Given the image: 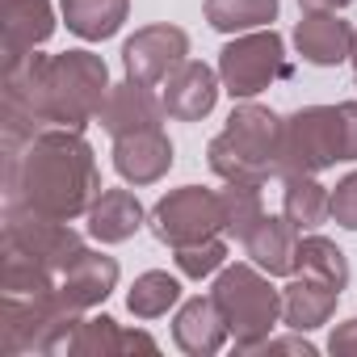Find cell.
I'll list each match as a JSON object with an SVG mask.
<instances>
[{"mask_svg": "<svg viewBox=\"0 0 357 357\" xmlns=\"http://www.w3.org/2000/svg\"><path fill=\"white\" fill-rule=\"evenodd\" d=\"M109 68L93 51H63V55H22L5 63L0 80V135L5 151L22 147L47 126L84 130L97 122L109 97Z\"/></svg>", "mask_w": 357, "mask_h": 357, "instance_id": "1", "label": "cell"}, {"mask_svg": "<svg viewBox=\"0 0 357 357\" xmlns=\"http://www.w3.org/2000/svg\"><path fill=\"white\" fill-rule=\"evenodd\" d=\"M5 206H30L51 219H80L101 198V168L84 130L47 126L5 151Z\"/></svg>", "mask_w": 357, "mask_h": 357, "instance_id": "2", "label": "cell"}, {"mask_svg": "<svg viewBox=\"0 0 357 357\" xmlns=\"http://www.w3.org/2000/svg\"><path fill=\"white\" fill-rule=\"evenodd\" d=\"M278 147H282V118L261 101H240L227 126L211 139L206 160L223 181H269L278 176Z\"/></svg>", "mask_w": 357, "mask_h": 357, "instance_id": "3", "label": "cell"}, {"mask_svg": "<svg viewBox=\"0 0 357 357\" xmlns=\"http://www.w3.org/2000/svg\"><path fill=\"white\" fill-rule=\"evenodd\" d=\"M84 311L68 298H13L0 294V357H72Z\"/></svg>", "mask_w": 357, "mask_h": 357, "instance_id": "4", "label": "cell"}, {"mask_svg": "<svg viewBox=\"0 0 357 357\" xmlns=\"http://www.w3.org/2000/svg\"><path fill=\"white\" fill-rule=\"evenodd\" d=\"M211 294H215L240 353H257V344L265 336H273V328L282 324V290H273L269 273L257 269L252 261L223 265L215 273Z\"/></svg>", "mask_w": 357, "mask_h": 357, "instance_id": "5", "label": "cell"}, {"mask_svg": "<svg viewBox=\"0 0 357 357\" xmlns=\"http://www.w3.org/2000/svg\"><path fill=\"white\" fill-rule=\"evenodd\" d=\"M344 160V130L340 105H303L282 118V147H278V181L294 172H324Z\"/></svg>", "mask_w": 357, "mask_h": 357, "instance_id": "6", "label": "cell"}, {"mask_svg": "<svg viewBox=\"0 0 357 357\" xmlns=\"http://www.w3.org/2000/svg\"><path fill=\"white\" fill-rule=\"evenodd\" d=\"M0 248L22 252V257L47 265L51 273H63L89 244H84V236H80L68 219H51V215L30 211V206H5V223H0Z\"/></svg>", "mask_w": 357, "mask_h": 357, "instance_id": "7", "label": "cell"}, {"mask_svg": "<svg viewBox=\"0 0 357 357\" xmlns=\"http://www.w3.org/2000/svg\"><path fill=\"white\" fill-rule=\"evenodd\" d=\"M147 227H151V236H155L160 244H168V248H185V244L223 236V231H227L223 198H219L215 190H202V185L168 190V194L151 206Z\"/></svg>", "mask_w": 357, "mask_h": 357, "instance_id": "8", "label": "cell"}, {"mask_svg": "<svg viewBox=\"0 0 357 357\" xmlns=\"http://www.w3.org/2000/svg\"><path fill=\"white\" fill-rule=\"evenodd\" d=\"M278 76H286V43L273 26L236 34L219 51V80H223V93H231L236 101L265 93Z\"/></svg>", "mask_w": 357, "mask_h": 357, "instance_id": "9", "label": "cell"}, {"mask_svg": "<svg viewBox=\"0 0 357 357\" xmlns=\"http://www.w3.org/2000/svg\"><path fill=\"white\" fill-rule=\"evenodd\" d=\"M185 59H190V34L172 22L143 26L122 43V68L130 80L143 84H164Z\"/></svg>", "mask_w": 357, "mask_h": 357, "instance_id": "10", "label": "cell"}, {"mask_svg": "<svg viewBox=\"0 0 357 357\" xmlns=\"http://www.w3.org/2000/svg\"><path fill=\"white\" fill-rule=\"evenodd\" d=\"M219 93H223V80H219V68L202 63V59H185L164 84H160V97H164V114L176 118V122H198L206 118L215 105H219Z\"/></svg>", "mask_w": 357, "mask_h": 357, "instance_id": "11", "label": "cell"}, {"mask_svg": "<svg viewBox=\"0 0 357 357\" xmlns=\"http://www.w3.org/2000/svg\"><path fill=\"white\" fill-rule=\"evenodd\" d=\"M151 89L155 84H143V80H130V76L122 84H114L109 97H105V105H101V114H97L101 130L114 135V139H122V135L160 126L168 114H164V97L151 93Z\"/></svg>", "mask_w": 357, "mask_h": 357, "instance_id": "12", "label": "cell"}, {"mask_svg": "<svg viewBox=\"0 0 357 357\" xmlns=\"http://www.w3.org/2000/svg\"><path fill=\"white\" fill-rule=\"evenodd\" d=\"M114 168L126 185H155L172 168V139L164 135V126L122 135L114 139Z\"/></svg>", "mask_w": 357, "mask_h": 357, "instance_id": "13", "label": "cell"}, {"mask_svg": "<svg viewBox=\"0 0 357 357\" xmlns=\"http://www.w3.org/2000/svg\"><path fill=\"white\" fill-rule=\"evenodd\" d=\"M353 43L357 30L340 17V13H303L294 26V47L311 68H336L344 59H353Z\"/></svg>", "mask_w": 357, "mask_h": 357, "instance_id": "14", "label": "cell"}, {"mask_svg": "<svg viewBox=\"0 0 357 357\" xmlns=\"http://www.w3.org/2000/svg\"><path fill=\"white\" fill-rule=\"evenodd\" d=\"M227 319L215 303V294H194L181 303V311H176L172 319V344L190 353V357H211L227 344Z\"/></svg>", "mask_w": 357, "mask_h": 357, "instance_id": "15", "label": "cell"}, {"mask_svg": "<svg viewBox=\"0 0 357 357\" xmlns=\"http://www.w3.org/2000/svg\"><path fill=\"white\" fill-rule=\"evenodd\" d=\"M298 240H303V231L286 215H265L244 236V252L269 278H290V273H298Z\"/></svg>", "mask_w": 357, "mask_h": 357, "instance_id": "16", "label": "cell"}, {"mask_svg": "<svg viewBox=\"0 0 357 357\" xmlns=\"http://www.w3.org/2000/svg\"><path fill=\"white\" fill-rule=\"evenodd\" d=\"M340 290L311 273H290V286L282 290V324L294 332H315L336 315Z\"/></svg>", "mask_w": 357, "mask_h": 357, "instance_id": "17", "label": "cell"}, {"mask_svg": "<svg viewBox=\"0 0 357 357\" xmlns=\"http://www.w3.org/2000/svg\"><path fill=\"white\" fill-rule=\"evenodd\" d=\"M118 278H122V269H118V261H114V257L84 248V252H80V257L59 273V290H63V298H68L72 307L89 311V307L105 303V298L118 290Z\"/></svg>", "mask_w": 357, "mask_h": 357, "instance_id": "18", "label": "cell"}, {"mask_svg": "<svg viewBox=\"0 0 357 357\" xmlns=\"http://www.w3.org/2000/svg\"><path fill=\"white\" fill-rule=\"evenodd\" d=\"M0 17H5V63L38 51L55 34L51 0H0Z\"/></svg>", "mask_w": 357, "mask_h": 357, "instance_id": "19", "label": "cell"}, {"mask_svg": "<svg viewBox=\"0 0 357 357\" xmlns=\"http://www.w3.org/2000/svg\"><path fill=\"white\" fill-rule=\"evenodd\" d=\"M84 219H89V236L97 244H126L147 223L143 202L130 190H101V198L93 202V211Z\"/></svg>", "mask_w": 357, "mask_h": 357, "instance_id": "20", "label": "cell"}, {"mask_svg": "<svg viewBox=\"0 0 357 357\" xmlns=\"http://www.w3.org/2000/svg\"><path fill=\"white\" fill-rule=\"evenodd\" d=\"M160 353L155 336L147 332H130L122 328L118 319L109 315H97V319H84L76 340H72V357H114V353Z\"/></svg>", "mask_w": 357, "mask_h": 357, "instance_id": "21", "label": "cell"}, {"mask_svg": "<svg viewBox=\"0 0 357 357\" xmlns=\"http://www.w3.org/2000/svg\"><path fill=\"white\" fill-rule=\"evenodd\" d=\"M68 30L84 43H105L130 17V0H59Z\"/></svg>", "mask_w": 357, "mask_h": 357, "instance_id": "22", "label": "cell"}, {"mask_svg": "<svg viewBox=\"0 0 357 357\" xmlns=\"http://www.w3.org/2000/svg\"><path fill=\"white\" fill-rule=\"evenodd\" d=\"M328 206H332V190L315 181V172L282 176V215L298 231H315L319 223H328Z\"/></svg>", "mask_w": 357, "mask_h": 357, "instance_id": "23", "label": "cell"}, {"mask_svg": "<svg viewBox=\"0 0 357 357\" xmlns=\"http://www.w3.org/2000/svg\"><path fill=\"white\" fill-rule=\"evenodd\" d=\"M278 0H202V13L219 34H248L278 22Z\"/></svg>", "mask_w": 357, "mask_h": 357, "instance_id": "24", "label": "cell"}, {"mask_svg": "<svg viewBox=\"0 0 357 357\" xmlns=\"http://www.w3.org/2000/svg\"><path fill=\"white\" fill-rule=\"evenodd\" d=\"M181 303V282L164 269H147L135 278V286L126 290V311L135 319H160L168 315V307Z\"/></svg>", "mask_w": 357, "mask_h": 357, "instance_id": "25", "label": "cell"}, {"mask_svg": "<svg viewBox=\"0 0 357 357\" xmlns=\"http://www.w3.org/2000/svg\"><path fill=\"white\" fill-rule=\"evenodd\" d=\"M223 198V219H227V236L244 240L261 219H265V198H261V181H227L219 190Z\"/></svg>", "mask_w": 357, "mask_h": 357, "instance_id": "26", "label": "cell"}, {"mask_svg": "<svg viewBox=\"0 0 357 357\" xmlns=\"http://www.w3.org/2000/svg\"><path fill=\"white\" fill-rule=\"evenodd\" d=\"M298 273L324 278V282H332L340 294H344V286H349V261H344V252L336 248V240L315 236V231L298 240Z\"/></svg>", "mask_w": 357, "mask_h": 357, "instance_id": "27", "label": "cell"}, {"mask_svg": "<svg viewBox=\"0 0 357 357\" xmlns=\"http://www.w3.org/2000/svg\"><path fill=\"white\" fill-rule=\"evenodd\" d=\"M176 257V273H185V278H194V282H202V278H211V273H219L223 265H227V244H223V236H211V240H198V244H185V248H172Z\"/></svg>", "mask_w": 357, "mask_h": 357, "instance_id": "28", "label": "cell"}, {"mask_svg": "<svg viewBox=\"0 0 357 357\" xmlns=\"http://www.w3.org/2000/svg\"><path fill=\"white\" fill-rule=\"evenodd\" d=\"M328 219L344 231H357V172H344L336 190H332V206H328Z\"/></svg>", "mask_w": 357, "mask_h": 357, "instance_id": "29", "label": "cell"}, {"mask_svg": "<svg viewBox=\"0 0 357 357\" xmlns=\"http://www.w3.org/2000/svg\"><path fill=\"white\" fill-rule=\"evenodd\" d=\"M257 353H298V357H315V344L307 340V332H294V336H265L257 344Z\"/></svg>", "mask_w": 357, "mask_h": 357, "instance_id": "30", "label": "cell"}, {"mask_svg": "<svg viewBox=\"0 0 357 357\" xmlns=\"http://www.w3.org/2000/svg\"><path fill=\"white\" fill-rule=\"evenodd\" d=\"M328 353H332V357H357V315L332 328V336H328Z\"/></svg>", "mask_w": 357, "mask_h": 357, "instance_id": "31", "label": "cell"}, {"mask_svg": "<svg viewBox=\"0 0 357 357\" xmlns=\"http://www.w3.org/2000/svg\"><path fill=\"white\" fill-rule=\"evenodd\" d=\"M340 130H344V160H357V101H340Z\"/></svg>", "mask_w": 357, "mask_h": 357, "instance_id": "32", "label": "cell"}, {"mask_svg": "<svg viewBox=\"0 0 357 357\" xmlns=\"http://www.w3.org/2000/svg\"><path fill=\"white\" fill-rule=\"evenodd\" d=\"M303 5V13H336V9H344V5H353V0H298Z\"/></svg>", "mask_w": 357, "mask_h": 357, "instance_id": "33", "label": "cell"}, {"mask_svg": "<svg viewBox=\"0 0 357 357\" xmlns=\"http://www.w3.org/2000/svg\"><path fill=\"white\" fill-rule=\"evenodd\" d=\"M349 63H353V84H357V43H353V59Z\"/></svg>", "mask_w": 357, "mask_h": 357, "instance_id": "34", "label": "cell"}]
</instances>
